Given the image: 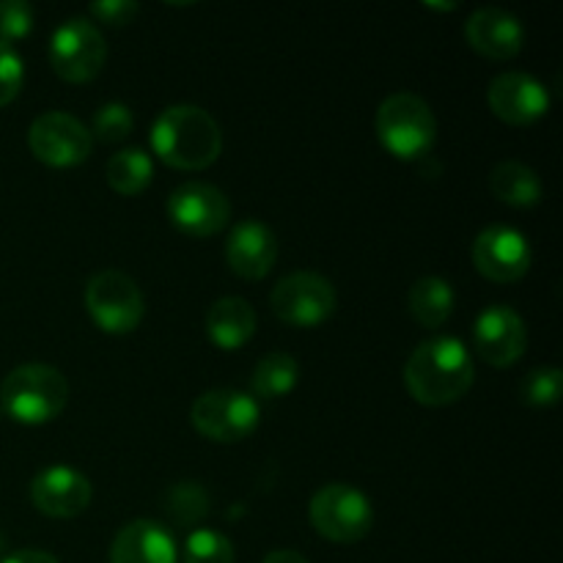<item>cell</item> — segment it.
Here are the masks:
<instances>
[{
  "mask_svg": "<svg viewBox=\"0 0 563 563\" xmlns=\"http://www.w3.org/2000/svg\"><path fill=\"white\" fill-rule=\"evenodd\" d=\"M174 537L154 520H132L115 533L110 544V563H176Z\"/></svg>",
  "mask_w": 563,
  "mask_h": 563,
  "instance_id": "ac0fdd59",
  "label": "cell"
},
{
  "mask_svg": "<svg viewBox=\"0 0 563 563\" xmlns=\"http://www.w3.org/2000/svg\"><path fill=\"white\" fill-rule=\"evenodd\" d=\"M33 27V9L25 0H0V42L25 38Z\"/></svg>",
  "mask_w": 563,
  "mask_h": 563,
  "instance_id": "83f0119b",
  "label": "cell"
},
{
  "mask_svg": "<svg viewBox=\"0 0 563 563\" xmlns=\"http://www.w3.org/2000/svg\"><path fill=\"white\" fill-rule=\"evenodd\" d=\"M27 146H31L33 157L42 159L44 165L71 168V165L86 163L93 137L77 115L64 113V110H47L33 119L31 130H27Z\"/></svg>",
  "mask_w": 563,
  "mask_h": 563,
  "instance_id": "30bf717a",
  "label": "cell"
},
{
  "mask_svg": "<svg viewBox=\"0 0 563 563\" xmlns=\"http://www.w3.org/2000/svg\"><path fill=\"white\" fill-rule=\"evenodd\" d=\"M300 383V363L289 355V352H269L267 357L256 363L251 377L253 399H284Z\"/></svg>",
  "mask_w": 563,
  "mask_h": 563,
  "instance_id": "7402d4cb",
  "label": "cell"
},
{
  "mask_svg": "<svg viewBox=\"0 0 563 563\" xmlns=\"http://www.w3.org/2000/svg\"><path fill=\"white\" fill-rule=\"evenodd\" d=\"M476 379L467 346L454 335H432L412 350L405 366V388L418 405L443 407L460 401Z\"/></svg>",
  "mask_w": 563,
  "mask_h": 563,
  "instance_id": "6da1fadb",
  "label": "cell"
},
{
  "mask_svg": "<svg viewBox=\"0 0 563 563\" xmlns=\"http://www.w3.org/2000/svg\"><path fill=\"white\" fill-rule=\"evenodd\" d=\"M91 482L86 473L75 471L69 465H49L38 471L31 482V504L42 515L58 517H77L91 504Z\"/></svg>",
  "mask_w": 563,
  "mask_h": 563,
  "instance_id": "9a60e30c",
  "label": "cell"
},
{
  "mask_svg": "<svg viewBox=\"0 0 563 563\" xmlns=\"http://www.w3.org/2000/svg\"><path fill=\"white\" fill-rule=\"evenodd\" d=\"M0 563H60L55 559L53 553H44V550H33V548H25V550H16V553L5 555Z\"/></svg>",
  "mask_w": 563,
  "mask_h": 563,
  "instance_id": "4dcf8cb0",
  "label": "cell"
},
{
  "mask_svg": "<svg viewBox=\"0 0 563 563\" xmlns=\"http://www.w3.org/2000/svg\"><path fill=\"white\" fill-rule=\"evenodd\" d=\"M487 99L493 113L515 126L533 124L550 110L548 86L528 71H504V75L493 77Z\"/></svg>",
  "mask_w": 563,
  "mask_h": 563,
  "instance_id": "5bb4252c",
  "label": "cell"
},
{
  "mask_svg": "<svg viewBox=\"0 0 563 563\" xmlns=\"http://www.w3.org/2000/svg\"><path fill=\"white\" fill-rule=\"evenodd\" d=\"M86 308L99 330L110 335H126L143 322L146 300L141 286L130 275L121 269H102L88 280Z\"/></svg>",
  "mask_w": 563,
  "mask_h": 563,
  "instance_id": "52a82bcc",
  "label": "cell"
},
{
  "mask_svg": "<svg viewBox=\"0 0 563 563\" xmlns=\"http://www.w3.org/2000/svg\"><path fill=\"white\" fill-rule=\"evenodd\" d=\"M104 176H108V185L115 192H121V196H137V192H143L152 185L154 163L143 148L126 146L108 159Z\"/></svg>",
  "mask_w": 563,
  "mask_h": 563,
  "instance_id": "603a6c76",
  "label": "cell"
},
{
  "mask_svg": "<svg viewBox=\"0 0 563 563\" xmlns=\"http://www.w3.org/2000/svg\"><path fill=\"white\" fill-rule=\"evenodd\" d=\"M278 258V236L256 218L240 220L225 242V262L231 273L245 280H262Z\"/></svg>",
  "mask_w": 563,
  "mask_h": 563,
  "instance_id": "2e32d148",
  "label": "cell"
},
{
  "mask_svg": "<svg viewBox=\"0 0 563 563\" xmlns=\"http://www.w3.org/2000/svg\"><path fill=\"white\" fill-rule=\"evenodd\" d=\"M190 421L214 443H240L258 429L262 407L245 390L214 388L192 401Z\"/></svg>",
  "mask_w": 563,
  "mask_h": 563,
  "instance_id": "8992f818",
  "label": "cell"
},
{
  "mask_svg": "<svg viewBox=\"0 0 563 563\" xmlns=\"http://www.w3.org/2000/svg\"><path fill=\"white\" fill-rule=\"evenodd\" d=\"M262 563H308L300 553L295 550H273Z\"/></svg>",
  "mask_w": 563,
  "mask_h": 563,
  "instance_id": "1f68e13d",
  "label": "cell"
},
{
  "mask_svg": "<svg viewBox=\"0 0 563 563\" xmlns=\"http://www.w3.org/2000/svg\"><path fill=\"white\" fill-rule=\"evenodd\" d=\"M563 374L555 366L531 368L520 383V399L528 407H550L561 399Z\"/></svg>",
  "mask_w": 563,
  "mask_h": 563,
  "instance_id": "484cf974",
  "label": "cell"
},
{
  "mask_svg": "<svg viewBox=\"0 0 563 563\" xmlns=\"http://www.w3.org/2000/svg\"><path fill=\"white\" fill-rule=\"evenodd\" d=\"M69 401V383L47 363H25L5 374L0 385V410L16 423L42 427L58 418Z\"/></svg>",
  "mask_w": 563,
  "mask_h": 563,
  "instance_id": "3957f363",
  "label": "cell"
},
{
  "mask_svg": "<svg viewBox=\"0 0 563 563\" xmlns=\"http://www.w3.org/2000/svg\"><path fill=\"white\" fill-rule=\"evenodd\" d=\"M165 511L181 528L198 526L209 511V495L198 482H179L165 495Z\"/></svg>",
  "mask_w": 563,
  "mask_h": 563,
  "instance_id": "cb8c5ba5",
  "label": "cell"
},
{
  "mask_svg": "<svg viewBox=\"0 0 563 563\" xmlns=\"http://www.w3.org/2000/svg\"><path fill=\"white\" fill-rule=\"evenodd\" d=\"M473 267L495 284H515L526 278L533 264V247L528 236L515 225H487L473 240Z\"/></svg>",
  "mask_w": 563,
  "mask_h": 563,
  "instance_id": "8fae6325",
  "label": "cell"
},
{
  "mask_svg": "<svg viewBox=\"0 0 563 563\" xmlns=\"http://www.w3.org/2000/svg\"><path fill=\"white\" fill-rule=\"evenodd\" d=\"M489 190L498 201L517 209L537 207L544 196L539 174L520 159H506V163L495 165L493 174H489Z\"/></svg>",
  "mask_w": 563,
  "mask_h": 563,
  "instance_id": "ffe728a7",
  "label": "cell"
},
{
  "mask_svg": "<svg viewBox=\"0 0 563 563\" xmlns=\"http://www.w3.org/2000/svg\"><path fill=\"white\" fill-rule=\"evenodd\" d=\"M465 36L476 53L495 60H509L520 55L522 44H526V27H522L520 16L511 11L484 5L467 16Z\"/></svg>",
  "mask_w": 563,
  "mask_h": 563,
  "instance_id": "e0dca14e",
  "label": "cell"
},
{
  "mask_svg": "<svg viewBox=\"0 0 563 563\" xmlns=\"http://www.w3.org/2000/svg\"><path fill=\"white\" fill-rule=\"evenodd\" d=\"M311 526L319 537L335 544H355L368 537L374 526V509L366 493L352 484H328L317 489L308 506Z\"/></svg>",
  "mask_w": 563,
  "mask_h": 563,
  "instance_id": "5b68a950",
  "label": "cell"
},
{
  "mask_svg": "<svg viewBox=\"0 0 563 563\" xmlns=\"http://www.w3.org/2000/svg\"><path fill=\"white\" fill-rule=\"evenodd\" d=\"M379 143L399 159H421L432 152L438 119L423 97L410 91L390 93L377 110Z\"/></svg>",
  "mask_w": 563,
  "mask_h": 563,
  "instance_id": "277c9868",
  "label": "cell"
},
{
  "mask_svg": "<svg viewBox=\"0 0 563 563\" xmlns=\"http://www.w3.org/2000/svg\"><path fill=\"white\" fill-rule=\"evenodd\" d=\"M335 306H339L335 286L311 269L284 275L269 295L273 313L291 328H317L333 317Z\"/></svg>",
  "mask_w": 563,
  "mask_h": 563,
  "instance_id": "9c48e42d",
  "label": "cell"
},
{
  "mask_svg": "<svg viewBox=\"0 0 563 563\" xmlns=\"http://www.w3.org/2000/svg\"><path fill=\"white\" fill-rule=\"evenodd\" d=\"M476 355L489 366L506 368L526 355V319L511 306H487L473 322Z\"/></svg>",
  "mask_w": 563,
  "mask_h": 563,
  "instance_id": "4fadbf2b",
  "label": "cell"
},
{
  "mask_svg": "<svg viewBox=\"0 0 563 563\" xmlns=\"http://www.w3.org/2000/svg\"><path fill=\"white\" fill-rule=\"evenodd\" d=\"M185 563H234V544L212 528H198L187 537L181 550Z\"/></svg>",
  "mask_w": 563,
  "mask_h": 563,
  "instance_id": "d4e9b609",
  "label": "cell"
},
{
  "mask_svg": "<svg viewBox=\"0 0 563 563\" xmlns=\"http://www.w3.org/2000/svg\"><path fill=\"white\" fill-rule=\"evenodd\" d=\"M108 60V44L102 31L88 16H69L49 38V64L66 82H88L102 71Z\"/></svg>",
  "mask_w": 563,
  "mask_h": 563,
  "instance_id": "ba28073f",
  "label": "cell"
},
{
  "mask_svg": "<svg viewBox=\"0 0 563 563\" xmlns=\"http://www.w3.org/2000/svg\"><path fill=\"white\" fill-rule=\"evenodd\" d=\"M152 148L174 168L203 170L223 152V132L201 104H170L154 119Z\"/></svg>",
  "mask_w": 563,
  "mask_h": 563,
  "instance_id": "7a4b0ae2",
  "label": "cell"
},
{
  "mask_svg": "<svg viewBox=\"0 0 563 563\" xmlns=\"http://www.w3.org/2000/svg\"><path fill=\"white\" fill-rule=\"evenodd\" d=\"M22 82H25L22 55L16 53L14 44L0 42V108H5L20 93Z\"/></svg>",
  "mask_w": 563,
  "mask_h": 563,
  "instance_id": "f1b7e54d",
  "label": "cell"
},
{
  "mask_svg": "<svg viewBox=\"0 0 563 563\" xmlns=\"http://www.w3.org/2000/svg\"><path fill=\"white\" fill-rule=\"evenodd\" d=\"M168 220L187 236H212L231 220V201L220 187L209 181H185L176 187L165 203Z\"/></svg>",
  "mask_w": 563,
  "mask_h": 563,
  "instance_id": "7c38bea8",
  "label": "cell"
},
{
  "mask_svg": "<svg viewBox=\"0 0 563 563\" xmlns=\"http://www.w3.org/2000/svg\"><path fill=\"white\" fill-rule=\"evenodd\" d=\"M3 550H5V539H3V533H0V555H3Z\"/></svg>",
  "mask_w": 563,
  "mask_h": 563,
  "instance_id": "d6a6232c",
  "label": "cell"
},
{
  "mask_svg": "<svg viewBox=\"0 0 563 563\" xmlns=\"http://www.w3.org/2000/svg\"><path fill=\"white\" fill-rule=\"evenodd\" d=\"M137 11H141V5L135 0H97V3H91L93 20L115 27L130 25L137 16Z\"/></svg>",
  "mask_w": 563,
  "mask_h": 563,
  "instance_id": "f546056e",
  "label": "cell"
},
{
  "mask_svg": "<svg viewBox=\"0 0 563 563\" xmlns=\"http://www.w3.org/2000/svg\"><path fill=\"white\" fill-rule=\"evenodd\" d=\"M135 126V115L124 102H104L102 108L93 113L91 137H99L102 143H119Z\"/></svg>",
  "mask_w": 563,
  "mask_h": 563,
  "instance_id": "4316f807",
  "label": "cell"
},
{
  "mask_svg": "<svg viewBox=\"0 0 563 563\" xmlns=\"http://www.w3.org/2000/svg\"><path fill=\"white\" fill-rule=\"evenodd\" d=\"M454 289L440 275H423L410 286V295H407V308H410L412 319L427 330L443 328L454 313Z\"/></svg>",
  "mask_w": 563,
  "mask_h": 563,
  "instance_id": "44dd1931",
  "label": "cell"
},
{
  "mask_svg": "<svg viewBox=\"0 0 563 563\" xmlns=\"http://www.w3.org/2000/svg\"><path fill=\"white\" fill-rule=\"evenodd\" d=\"M258 317L242 297H220L207 311V335L220 350H240L256 333Z\"/></svg>",
  "mask_w": 563,
  "mask_h": 563,
  "instance_id": "d6986e66",
  "label": "cell"
}]
</instances>
